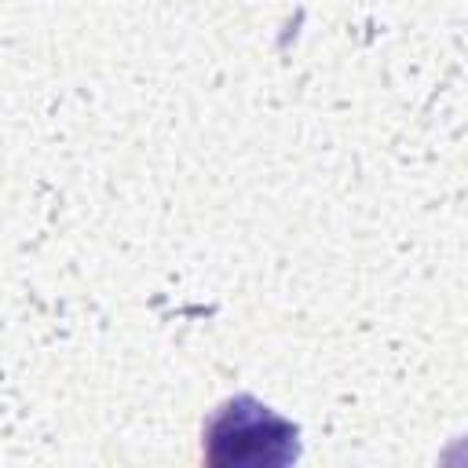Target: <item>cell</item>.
I'll return each mask as SVG.
<instances>
[{"label": "cell", "mask_w": 468, "mask_h": 468, "mask_svg": "<svg viewBox=\"0 0 468 468\" xmlns=\"http://www.w3.org/2000/svg\"><path fill=\"white\" fill-rule=\"evenodd\" d=\"M201 457L212 468H282L300 457V428L241 391L205 417Z\"/></svg>", "instance_id": "cell-1"}]
</instances>
